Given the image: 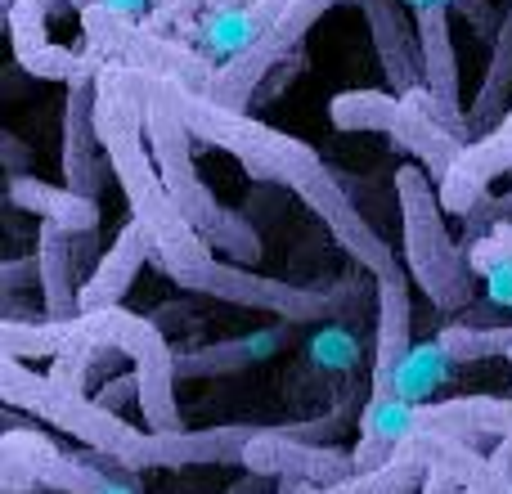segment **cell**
Listing matches in <instances>:
<instances>
[{
  "label": "cell",
  "instance_id": "2e32d148",
  "mask_svg": "<svg viewBox=\"0 0 512 494\" xmlns=\"http://www.w3.org/2000/svg\"><path fill=\"white\" fill-rule=\"evenodd\" d=\"M144 261H153V243L149 234L140 230L135 221L122 225V234L113 239L99 265L90 270V279L81 283V315H95V310H117L122 297L131 292L135 274L144 270Z\"/></svg>",
  "mask_w": 512,
  "mask_h": 494
},
{
  "label": "cell",
  "instance_id": "83f0119b",
  "mask_svg": "<svg viewBox=\"0 0 512 494\" xmlns=\"http://www.w3.org/2000/svg\"><path fill=\"white\" fill-rule=\"evenodd\" d=\"M423 5H445V9H459L463 18H468V27L477 36H490L495 41L499 36V27H504V9L499 5H490V0H414V9H423Z\"/></svg>",
  "mask_w": 512,
  "mask_h": 494
},
{
  "label": "cell",
  "instance_id": "5bb4252c",
  "mask_svg": "<svg viewBox=\"0 0 512 494\" xmlns=\"http://www.w3.org/2000/svg\"><path fill=\"white\" fill-rule=\"evenodd\" d=\"M95 104H99V81L68 86V99H63V180L81 198H95L99 180H104V158H99L104 144H99Z\"/></svg>",
  "mask_w": 512,
  "mask_h": 494
},
{
  "label": "cell",
  "instance_id": "f546056e",
  "mask_svg": "<svg viewBox=\"0 0 512 494\" xmlns=\"http://www.w3.org/2000/svg\"><path fill=\"white\" fill-rule=\"evenodd\" d=\"M418 494H463V486L450 477V472L432 468V472H427V481H423V490H418Z\"/></svg>",
  "mask_w": 512,
  "mask_h": 494
},
{
  "label": "cell",
  "instance_id": "8fae6325",
  "mask_svg": "<svg viewBox=\"0 0 512 494\" xmlns=\"http://www.w3.org/2000/svg\"><path fill=\"white\" fill-rule=\"evenodd\" d=\"M414 27H418V50H423V90L432 95L445 131H454L468 144V113H463L459 99V59H454V41H450V9L445 5L414 9Z\"/></svg>",
  "mask_w": 512,
  "mask_h": 494
},
{
  "label": "cell",
  "instance_id": "cb8c5ba5",
  "mask_svg": "<svg viewBox=\"0 0 512 494\" xmlns=\"http://www.w3.org/2000/svg\"><path fill=\"white\" fill-rule=\"evenodd\" d=\"M400 113V95H382V90H342V95L328 104L337 131H391Z\"/></svg>",
  "mask_w": 512,
  "mask_h": 494
},
{
  "label": "cell",
  "instance_id": "603a6c76",
  "mask_svg": "<svg viewBox=\"0 0 512 494\" xmlns=\"http://www.w3.org/2000/svg\"><path fill=\"white\" fill-rule=\"evenodd\" d=\"M436 342L454 364L495 360V355L512 351V324H468V319H459V324H445Z\"/></svg>",
  "mask_w": 512,
  "mask_h": 494
},
{
  "label": "cell",
  "instance_id": "d590c367",
  "mask_svg": "<svg viewBox=\"0 0 512 494\" xmlns=\"http://www.w3.org/2000/svg\"><path fill=\"white\" fill-rule=\"evenodd\" d=\"M463 494H472V490H463Z\"/></svg>",
  "mask_w": 512,
  "mask_h": 494
},
{
  "label": "cell",
  "instance_id": "ba28073f",
  "mask_svg": "<svg viewBox=\"0 0 512 494\" xmlns=\"http://www.w3.org/2000/svg\"><path fill=\"white\" fill-rule=\"evenodd\" d=\"M342 427V414L328 418H306V423H274L261 427V436L248 445L243 468L265 481H297L306 490H333L342 481L360 477L351 450L337 445H319Z\"/></svg>",
  "mask_w": 512,
  "mask_h": 494
},
{
  "label": "cell",
  "instance_id": "44dd1931",
  "mask_svg": "<svg viewBox=\"0 0 512 494\" xmlns=\"http://www.w3.org/2000/svg\"><path fill=\"white\" fill-rule=\"evenodd\" d=\"M432 472V441L418 436V441H405L400 454L378 472H360V477L342 481L333 490H310V494H418Z\"/></svg>",
  "mask_w": 512,
  "mask_h": 494
},
{
  "label": "cell",
  "instance_id": "ffe728a7",
  "mask_svg": "<svg viewBox=\"0 0 512 494\" xmlns=\"http://www.w3.org/2000/svg\"><path fill=\"white\" fill-rule=\"evenodd\" d=\"M508 95H512V0L504 5V27H499V36H495V54H490V63H486V81H481L477 99H472V108H468V144L490 135L512 113Z\"/></svg>",
  "mask_w": 512,
  "mask_h": 494
},
{
  "label": "cell",
  "instance_id": "7a4b0ae2",
  "mask_svg": "<svg viewBox=\"0 0 512 494\" xmlns=\"http://www.w3.org/2000/svg\"><path fill=\"white\" fill-rule=\"evenodd\" d=\"M99 144L108 153V171L122 185L126 203H131V221L149 234L153 265L167 274L176 288H185L194 274H203L216 261V247L176 212L167 185L158 176V162L144 149V99L131 86H122L117 68L108 63L99 72V104H95Z\"/></svg>",
  "mask_w": 512,
  "mask_h": 494
},
{
  "label": "cell",
  "instance_id": "9a60e30c",
  "mask_svg": "<svg viewBox=\"0 0 512 494\" xmlns=\"http://www.w3.org/2000/svg\"><path fill=\"white\" fill-rule=\"evenodd\" d=\"M387 140H396L405 153H414L418 167H423L436 185L450 176V167L459 162V153L468 149L454 131H445V122H441V113H436V104H432L427 90H414V95L400 99V113H396V122H391Z\"/></svg>",
  "mask_w": 512,
  "mask_h": 494
},
{
  "label": "cell",
  "instance_id": "ac0fdd59",
  "mask_svg": "<svg viewBox=\"0 0 512 494\" xmlns=\"http://www.w3.org/2000/svg\"><path fill=\"white\" fill-rule=\"evenodd\" d=\"M9 203L32 212L41 225H59L63 234H95L99 230V203L72 194L68 185H45L36 176H9L5 185Z\"/></svg>",
  "mask_w": 512,
  "mask_h": 494
},
{
  "label": "cell",
  "instance_id": "d6986e66",
  "mask_svg": "<svg viewBox=\"0 0 512 494\" xmlns=\"http://www.w3.org/2000/svg\"><path fill=\"white\" fill-rule=\"evenodd\" d=\"M288 342V324L283 328H265V333L234 337V342H216V346H198V351H180L176 355V378H225V373H243L248 364L270 360L279 346Z\"/></svg>",
  "mask_w": 512,
  "mask_h": 494
},
{
  "label": "cell",
  "instance_id": "484cf974",
  "mask_svg": "<svg viewBox=\"0 0 512 494\" xmlns=\"http://www.w3.org/2000/svg\"><path fill=\"white\" fill-rule=\"evenodd\" d=\"M310 360H315L319 369H355V360H360V337L346 324L319 328L315 342H310Z\"/></svg>",
  "mask_w": 512,
  "mask_h": 494
},
{
  "label": "cell",
  "instance_id": "52a82bcc",
  "mask_svg": "<svg viewBox=\"0 0 512 494\" xmlns=\"http://www.w3.org/2000/svg\"><path fill=\"white\" fill-rule=\"evenodd\" d=\"M351 279L342 283H283L270 274H256L248 265H234L225 256H216L203 274L185 283V292L198 297H216L230 306H248L261 315H274L279 324H324V319L342 315L351 306Z\"/></svg>",
  "mask_w": 512,
  "mask_h": 494
},
{
  "label": "cell",
  "instance_id": "f1b7e54d",
  "mask_svg": "<svg viewBox=\"0 0 512 494\" xmlns=\"http://www.w3.org/2000/svg\"><path fill=\"white\" fill-rule=\"evenodd\" d=\"M95 400L108 409V414H117V418H122L131 405H140V378H135V369L131 373H117V378H104V387L95 391Z\"/></svg>",
  "mask_w": 512,
  "mask_h": 494
},
{
  "label": "cell",
  "instance_id": "9c48e42d",
  "mask_svg": "<svg viewBox=\"0 0 512 494\" xmlns=\"http://www.w3.org/2000/svg\"><path fill=\"white\" fill-rule=\"evenodd\" d=\"M72 9V0H18L9 9V41H14V59L23 72L41 81H63V86H77V81H99V72L108 68L99 54H77L63 50L45 36V18Z\"/></svg>",
  "mask_w": 512,
  "mask_h": 494
},
{
  "label": "cell",
  "instance_id": "e0dca14e",
  "mask_svg": "<svg viewBox=\"0 0 512 494\" xmlns=\"http://www.w3.org/2000/svg\"><path fill=\"white\" fill-rule=\"evenodd\" d=\"M77 243L81 234H63L59 225L36 230V283H41V319H77L81 283H77Z\"/></svg>",
  "mask_w": 512,
  "mask_h": 494
},
{
  "label": "cell",
  "instance_id": "7c38bea8",
  "mask_svg": "<svg viewBox=\"0 0 512 494\" xmlns=\"http://www.w3.org/2000/svg\"><path fill=\"white\" fill-rule=\"evenodd\" d=\"M504 171L512 176V113L490 135L472 140L468 149L459 153V162L450 167V176L436 185L441 207L468 221V216L490 198V180H499Z\"/></svg>",
  "mask_w": 512,
  "mask_h": 494
},
{
  "label": "cell",
  "instance_id": "d6a6232c",
  "mask_svg": "<svg viewBox=\"0 0 512 494\" xmlns=\"http://www.w3.org/2000/svg\"><path fill=\"white\" fill-rule=\"evenodd\" d=\"M90 5H95V0H72V9H81V14H86Z\"/></svg>",
  "mask_w": 512,
  "mask_h": 494
},
{
  "label": "cell",
  "instance_id": "e575fe53",
  "mask_svg": "<svg viewBox=\"0 0 512 494\" xmlns=\"http://www.w3.org/2000/svg\"><path fill=\"white\" fill-rule=\"evenodd\" d=\"M508 364H512V351H508Z\"/></svg>",
  "mask_w": 512,
  "mask_h": 494
},
{
  "label": "cell",
  "instance_id": "1f68e13d",
  "mask_svg": "<svg viewBox=\"0 0 512 494\" xmlns=\"http://www.w3.org/2000/svg\"><path fill=\"white\" fill-rule=\"evenodd\" d=\"M113 14H126V9H135V5H144V0H104Z\"/></svg>",
  "mask_w": 512,
  "mask_h": 494
},
{
  "label": "cell",
  "instance_id": "7402d4cb",
  "mask_svg": "<svg viewBox=\"0 0 512 494\" xmlns=\"http://www.w3.org/2000/svg\"><path fill=\"white\" fill-rule=\"evenodd\" d=\"M427 441H432V436H427ZM432 468L450 472V477L472 494H512V481L490 463V454L472 450V445L432 441Z\"/></svg>",
  "mask_w": 512,
  "mask_h": 494
},
{
  "label": "cell",
  "instance_id": "6da1fadb",
  "mask_svg": "<svg viewBox=\"0 0 512 494\" xmlns=\"http://www.w3.org/2000/svg\"><path fill=\"white\" fill-rule=\"evenodd\" d=\"M117 68H122L126 86H135L140 95L162 99V104L194 131L198 144L234 153L252 180H270V185L292 189V194L324 221V230L346 247V256H351L360 270H369L373 279H387V274L400 270L391 243L364 221L360 207L337 185L333 167H328L306 140H297V135H288V131H274L270 122L243 113V108L216 104L203 90H189L185 81H176V77H158V72L126 68V63H117Z\"/></svg>",
  "mask_w": 512,
  "mask_h": 494
},
{
  "label": "cell",
  "instance_id": "836d02e7",
  "mask_svg": "<svg viewBox=\"0 0 512 494\" xmlns=\"http://www.w3.org/2000/svg\"><path fill=\"white\" fill-rule=\"evenodd\" d=\"M0 5H5V14H9V9H14V5H18V0H0Z\"/></svg>",
  "mask_w": 512,
  "mask_h": 494
},
{
  "label": "cell",
  "instance_id": "d4e9b609",
  "mask_svg": "<svg viewBox=\"0 0 512 494\" xmlns=\"http://www.w3.org/2000/svg\"><path fill=\"white\" fill-rule=\"evenodd\" d=\"M450 373H454V360L441 351V342L432 337V342H423V346H414V351H409L396 391H400V400H405V405H432V391L441 387Z\"/></svg>",
  "mask_w": 512,
  "mask_h": 494
},
{
  "label": "cell",
  "instance_id": "30bf717a",
  "mask_svg": "<svg viewBox=\"0 0 512 494\" xmlns=\"http://www.w3.org/2000/svg\"><path fill=\"white\" fill-rule=\"evenodd\" d=\"M414 351V306H409V270L378 279V328H373V373H369V400L391 405L400 400L396 382Z\"/></svg>",
  "mask_w": 512,
  "mask_h": 494
},
{
  "label": "cell",
  "instance_id": "4316f807",
  "mask_svg": "<svg viewBox=\"0 0 512 494\" xmlns=\"http://www.w3.org/2000/svg\"><path fill=\"white\" fill-rule=\"evenodd\" d=\"M99 351H104V346H77V351L59 355L45 378H50L54 387H63V391H86L90 373H95V364H99Z\"/></svg>",
  "mask_w": 512,
  "mask_h": 494
},
{
  "label": "cell",
  "instance_id": "4fadbf2b",
  "mask_svg": "<svg viewBox=\"0 0 512 494\" xmlns=\"http://www.w3.org/2000/svg\"><path fill=\"white\" fill-rule=\"evenodd\" d=\"M369 23L373 50H378L382 77L391 81V95H414L423 90V50H418V27L409 23L400 0H355Z\"/></svg>",
  "mask_w": 512,
  "mask_h": 494
},
{
  "label": "cell",
  "instance_id": "4dcf8cb0",
  "mask_svg": "<svg viewBox=\"0 0 512 494\" xmlns=\"http://www.w3.org/2000/svg\"><path fill=\"white\" fill-rule=\"evenodd\" d=\"M490 463H495V468L512 481V436H504V445H499V450H490Z\"/></svg>",
  "mask_w": 512,
  "mask_h": 494
},
{
  "label": "cell",
  "instance_id": "5b68a950",
  "mask_svg": "<svg viewBox=\"0 0 512 494\" xmlns=\"http://www.w3.org/2000/svg\"><path fill=\"white\" fill-rule=\"evenodd\" d=\"M0 400L5 409H23L36 423L54 427V432L72 436L77 445L95 454H108V459L126 463V468L144 472V454H149V427H135L126 418L108 414L95 396L86 391H63L54 387L45 373H32L23 360H9L0 355Z\"/></svg>",
  "mask_w": 512,
  "mask_h": 494
},
{
  "label": "cell",
  "instance_id": "3957f363",
  "mask_svg": "<svg viewBox=\"0 0 512 494\" xmlns=\"http://www.w3.org/2000/svg\"><path fill=\"white\" fill-rule=\"evenodd\" d=\"M117 77H122V68H117ZM122 86H126V77H122ZM135 95H140V90H135ZM140 99H144L149 153H153V162H158V176H162V185H167L176 212L185 216L216 252H225V261L248 265L252 270V265L261 261V234H256L252 221H243L239 212L216 203V194L203 185V176H198V167H194V131H189L162 99H153V95H140Z\"/></svg>",
  "mask_w": 512,
  "mask_h": 494
},
{
  "label": "cell",
  "instance_id": "277c9868",
  "mask_svg": "<svg viewBox=\"0 0 512 494\" xmlns=\"http://www.w3.org/2000/svg\"><path fill=\"white\" fill-rule=\"evenodd\" d=\"M396 207H400V230H405V270L418 288L427 292L441 315L468 310L472 301V256L463 243H454L450 225H445V207L436 194L432 176L418 162L396 171Z\"/></svg>",
  "mask_w": 512,
  "mask_h": 494
},
{
  "label": "cell",
  "instance_id": "8992f818",
  "mask_svg": "<svg viewBox=\"0 0 512 494\" xmlns=\"http://www.w3.org/2000/svg\"><path fill=\"white\" fill-rule=\"evenodd\" d=\"M0 490L27 494V490H50V494H144L140 472L126 463L108 459V454H68L41 436L36 427H18L9 418L5 436H0Z\"/></svg>",
  "mask_w": 512,
  "mask_h": 494
}]
</instances>
